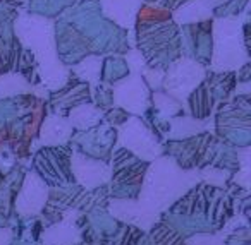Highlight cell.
Returning a JSON list of instances; mask_svg holds the SVG:
<instances>
[{
  "mask_svg": "<svg viewBox=\"0 0 251 245\" xmlns=\"http://www.w3.org/2000/svg\"><path fill=\"white\" fill-rule=\"evenodd\" d=\"M55 53L64 67L88 55L129 52L127 31L101 12L100 0H81L57 18L53 24Z\"/></svg>",
  "mask_w": 251,
  "mask_h": 245,
  "instance_id": "6da1fadb",
  "label": "cell"
},
{
  "mask_svg": "<svg viewBox=\"0 0 251 245\" xmlns=\"http://www.w3.org/2000/svg\"><path fill=\"white\" fill-rule=\"evenodd\" d=\"M136 35L140 55L150 69L165 70L181 57V33L172 11L153 4H143L136 14Z\"/></svg>",
  "mask_w": 251,
  "mask_h": 245,
  "instance_id": "7a4b0ae2",
  "label": "cell"
},
{
  "mask_svg": "<svg viewBox=\"0 0 251 245\" xmlns=\"http://www.w3.org/2000/svg\"><path fill=\"white\" fill-rule=\"evenodd\" d=\"M246 50L237 18H217L213 22V50L210 67L213 70H234L248 62Z\"/></svg>",
  "mask_w": 251,
  "mask_h": 245,
  "instance_id": "3957f363",
  "label": "cell"
},
{
  "mask_svg": "<svg viewBox=\"0 0 251 245\" xmlns=\"http://www.w3.org/2000/svg\"><path fill=\"white\" fill-rule=\"evenodd\" d=\"M179 33H181V55L201 64L203 67L210 66L213 50L212 19L184 22L179 28Z\"/></svg>",
  "mask_w": 251,
  "mask_h": 245,
  "instance_id": "277c9868",
  "label": "cell"
},
{
  "mask_svg": "<svg viewBox=\"0 0 251 245\" xmlns=\"http://www.w3.org/2000/svg\"><path fill=\"white\" fill-rule=\"evenodd\" d=\"M165 91L174 98H184L205 79V67L188 57H179L164 70Z\"/></svg>",
  "mask_w": 251,
  "mask_h": 245,
  "instance_id": "5b68a950",
  "label": "cell"
},
{
  "mask_svg": "<svg viewBox=\"0 0 251 245\" xmlns=\"http://www.w3.org/2000/svg\"><path fill=\"white\" fill-rule=\"evenodd\" d=\"M114 100H117L122 105L124 110L141 113L147 110L148 101H150V89L145 83L143 77H126L119 81L117 86L114 88Z\"/></svg>",
  "mask_w": 251,
  "mask_h": 245,
  "instance_id": "8992f818",
  "label": "cell"
},
{
  "mask_svg": "<svg viewBox=\"0 0 251 245\" xmlns=\"http://www.w3.org/2000/svg\"><path fill=\"white\" fill-rule=\"evenodd\" d=\"M91 101V91L90 84L86 81L79 79L77 76H69L66 79V83L60 88H57V91H53L50 96V103L55 110H71V108L81 107L84 103Z\"/></svg>",
  "mask_w": 251,
  "mask_h": 245,
  "instance_id": "52a82bcc",
  "label": "cell"
},
{
  "mask_svg": "<svg viewBox=\"0 0 251 245\" xmlns=\"http://www.w3.org/2000/svg\"><path fill=\"white\" fill-rule=\"evenodd\" d=\"M101 12L121 28H127L134 21L140 9V0H100Z\"/></svg>",
  "mask_w": 251,
  "mask_h": 245,
  "instance_id": "ba28073f",
  "label": "cell"
},
{
  "mask_svg": "<svg viewBox=\"0 0 251 245\" xmlns=\"http://www.w3.org/2000/svg\"><path fill=\"white\" fill-rule=\"evenodd\" d=\"M131 67L129 62L121 55H108L105 59H101V67H100V76L98 79L105 84H117L119 81L126 79L129 76Z\"/></svg>",
  "mask_w": 251,
  "mask_h": 245,
  "instance_id": "9c48e42d",
  "label": "cell"
},
{
  "mask_svg": "<svg viewBox=\"0 0 251 245\" xmlns=\"http://www.w3.org/2000/svg\"><path fill=\"white\" fill-rule=\"evenodd\" d=\"M213 103H215V98H213L212 91L208 89L205 81H201V83L189 93V108H191L193 117H196V118L208 117L213 108Z\"/></svg>",
  "mask_w": 251,
  "mask_h": 245,
  "instance_id": "30bf717a",
  "label": "cell"
},
{
  "mask_svg": "<svg viewBox=\"0 0 251 245\" xmlns=\"http://www.w3.org/2000/svg\"><path fill=\"white\" fill-rule=\"evenodd\" d=\"M76 2L77 0H29L28 12L47 19H53L73 7Z\"/></svg>",
  "mask_w": 251,
  "mask_h": 245,
  "instance_id": "8fae6325",
  "label": "cell"
},
{
  "mask_svg": "<svg viewBox=\"0 0 251 245\" xmlns=\"http://www.w3.org/2000/svg\"><path fill=\"white\" fill-rule=\"evenodd\" d=\"M250 0H224L222 4L213 7L212 16L215 18H237L246 11Z\"/></svg>",
  "mask_w": 251,
  "mask_h": 245,
  "instance_id": "7c38bea8",
  "label": "cell"
},
{
  "mask_svg": "<svg viewBox=\"0 0 251 245\" xmlns=\"http://www.w3.org/2000/svg\"><path fill=\"white\" fill-rule=\"evenodd\" d=\"M153 101H155V105H157V110L164 115H174L181 110L179 101L176 100L174 96H171L169 93L157 91V93H153Z\"/></svg>",
  "mask_w": 251,
  "mask_h": 245,
  "instance_id": "4fadbf2b",
  "label": "cell"
},
{
  "mask_svg": "<svg viewBox=\"0 0 251 245\" xmlns=\"http://www.w3.org/2000/svg\"><path fill=\"white\" fill-rule=\"evenodd\" d=\"M19 9H21L19 0H0V24L14 22L19 16Z\"/></svg>",
  "mask_w": 251,
  "mask_h": 245,
  "instance_id": "5bb4252c",
  "label": "cell"
},
{
  "mask_svg": "<svg viewBox=\"0 0 251 245\" xmlns=\"http://www.w3.org/2000/svg\"><path fill=\"white\" fill-rule=\"evenodd\" d=\"M188 2H191V0H145V4H153L158 5V7L169 9V11H176V9L188 4Z\"/></svg>",
  "mask_w": 251,
  "mask_h": 245,
  "instance_id": "9a60e30c",
  "label": "cell"
}]
</instances>
